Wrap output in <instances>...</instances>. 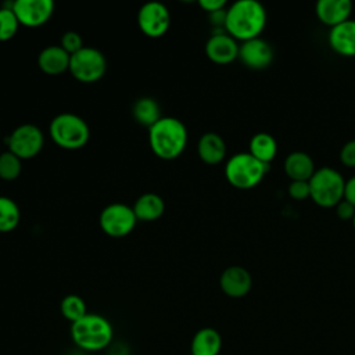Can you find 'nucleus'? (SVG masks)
Masks as SVG:
<instances>
[{
	"label": "nucleus",
	"mask_w": 355,
	"mask_h": 355,
	"mask_svg": "<svg viewBox=\"0 0 355 355\" xmlns=\"http://www.w3.org/2000/svg\"><path fill=\"white\" fill-rule=\"evenodd\" d=\"M266 10L257 0H237L226 10L225 31L239 40L259 37L266 26Z\"/></svg>",
	"instance_id": "nucleus-1"
},
{
	"label": "nucleus",
	"mask_w": 355,
	"mask_h": 355,
	"mask_svg": "<svg viewBox=\"0 0 355 355\" xmlns=\"http://www.w3.org/2000/svg\"><path fill=\"white\" fill-rule=\"evenodd\" d=\"M148 141L157 157L162 159H173L186 148L187 129L178 118L161 116V119L148 128Z\"/></svg>",
	"instance_id": "nucleus-2"
},
{
	"label": "nucleus",
	"mask_w": 355,
	"mask_h": 355,
	"mask_svg": "<svg viewBox=\"0 0 355 355\" xmlns=\"http://www.w3.org/2000/svg\"><path fill=\"white\" fill-rule=\"evenodd\" d=\"M112 326L101 315L86 313L82 319L71 324V337L80 349L94 352L101 351L112 341Z\"/></svg>",
	"instance_id": "nucleus-3"
},
{
	"label": "nucleus",
	"mask_w": 355,
	"mask_h": 355,
	"mask_svg": "<svg viewBox=\"0 0 355 355\" xmlns=\"http://www.w3.org/2000/svg\"><path fill=\"white\" fill-rule=\"evenodd\" d=\"M49 130L53 141L67 150L82 148L90 137V129L86 121L72 112L55 115L50 122Z\"/></svg>",
	"instance_id": "nucleus-4"
},
{
	"label": "nucleus",
	"mask_w": 355,
	"mask_h": 355,
	"mask_svg": "<svg viewBox=\"0 0 355 355\" xmlns=\"http://www.w3.org/2000/svg\"><path fill=\"white\" fill-rule=\"evenodd\" d=\"M269 165L258 161L250 153H237L232 155L225 165L227 182L240 190H248L261 183Z\"/></svg>",
	"instance_id": "nucleus-5"
},
{
	"label": "nucleus",
	"mask_w": 355,
	"mask_h": 355,
	"mask_svg": "<svg viewBox=\"0 0 355 355\" xmlns=\"http://www.w3.org/2000/svg\"><path fill=\"white\" fill-rule=\"evenodd\" d=\"M345 180L341 173L330 166L316 169L309 179L311 198L322 208L336 207L344 198Z\"/></svg>",
	"instance_id": "nucleus-6"
},
{
	"label": "nucleus",
	"mask_w": 355,
	"mask_h": 355,
	"mask_svg": "<svg viewBox=\"0 0 355 355\" xmlns=\"http://www.w3.org/2000/svg\"><path fill=\"white\" fill-rule=\"evenodd\" d=\"M68 71L79 82H96L101 79L107 71L105 55L98 49L83 46L79 51L71 55Z\"/></svg>",
	"instance_id": "nucleus-7"
},
{
	"label": "nucleus",
	"mask_w": 355,
	"mask_h": 355,
	"mask_svg": "<svg viewBox=\"0 0 355 355\" xmlns=\"http://www.w3.org/2000/svg\"><path fill=\"white\" fill-rule=\"evenodd\" d=\"M98 222L107 236L125 237L135 229L137 218L132 207L123 202H112L103 208Z\"/></svg>",
	"instance_id": "nucleus-8"
},
{
	"label": "nucleus",
	"mask_w": 355,
	"mask_h": 355,
	"mask_svg": "<svg viewBox=\"0 0 355 355\" xmlns=\"http://www.w3.org/2000/svg\"><path fill=\"white\" fill-rule=\"evenodd\" d=\"M8 150L14 153L21 159H28L36 157L43 144V132L33 123H22L17 126L7 137Z\"/></svg>",
	"instance_id": "nucleus-9"
},
{
	"label": "nucleus",
	"mask_w": 355,
	"mask_h": 355,
	"mask_svg": "<svg viewBox=\"0 0 355 355\" xmlns=\"http://www.w3.org/2000/svg\"><path fill=\"white\" fill-rule=\"evenodd\" d=\"M137 25L146 36L159 37L169 29V10L161 1L144 3L137 12Z\"/></svg>",
	"instance_id": "nucleus-10"
},
{
	"label": "nucleus",
	"mask_w": 355,
	"mask_h": 355,
	"mask_svg": "<svg viewBox=\"0 0 355 355\" xmlns=\"http://www.w3.org/2000/svg\"><path fill=\"white\" fill-rule=\"evenodd\" d=\"M12 11L19 25L36 28L53 15L54 3L53 0H14Z\"/></svg>",
	"instance_id": "nucleus-11"
},
{
	"label": "nucleus",
	"mask_w": 355,
	"mask_h": 355,
	"mask_svg": "<svg viewBox=\"0 0 355 355\" xmlns=\"http://www.w3.org/2000/svg\"><path fill=\"white\" fill-rule=\"evenodd\" d=\"M239 58L247 68L265 69L273 61V49L266 40L254 37L239 46Z\"/></svg>",
	"instance_id": "nucleus-12"
},
{
	"label": "nucleus",
	"mask_w": 355,
	"mask_h": 355,
	"mask_svg": "<svg viewBox=\"0 0 355 355\" xmlns=\"http://www.w3.org/2000/svg\"><path fill=\"white\" fill-rule=\"evenodd\" d=\"M207 57L216 64H229L239 58V44L226 32H216L205 43Z\"/></svg>",
	"instance_id": "nucleus-13"
},
{
	"label": "nucleus",
	"mask_w": 355,
	"mask_h": 355,
	"mask_svg": "<svg viewBox=\"0 0 355 355\" xmlns=\"http://www.w3.org/2000/svg\"><path fill=\"white\" fill-rule=\"evenodd\" d=\"M220 290L232 298H241L247 295L252 287V277L243 266H229L219 277Z\"/></svg>",
	"instance_id": "nucleus-14"
},
{
	"label": "nucleus",
	"mask_w": 355,
	"mask_h": 355,
	"mask_svg": "<svg viewBox=\"0 0 355 355\" xmlns=\"http://www.w3.org/2000/svg\"><path fill=\"white\" fill-rule=\"evenodd\" d=\"M330 49L343 57H355V19H347L329 33Z\"/></svg>",
	"instance_id": "nucleus-15"
},
{
	"label": "nucleus",
	"mask_w": 355,
	"mask_h": 355,
	"mask_svg": "<svg viewBox=\"0 0 355 355\" xmlns=\"http://www.w3.org/2000/svg\"><path fill=\"white\" fill-rule=\"evenodd\" d=\"M315 12L320 22L333 28L349 19L352 3L349 0H319L316 3Z\"/></svg>",
	"instance_id": "nucleus-16"
},
{
	"label": "nucleus",
	"mask_w": 355,
	"mask_h": 355,
	"mask_svg": "<svg viewBox=\"0 0 355 355\" xmlns=\"http://www.w3.org/2000/svg\"><path fill=\"white\" fill-rule=\"evenodd\" d=\"M69 60L71 55L60 44H50L39 53L37 65L49 75H58L69 68Z\"/></svg>",
	"instance_id": "nucleus-17"
},
{
	"label": "nucleus",
	"mask_w": 355,
	"mask_h": 355,
	"mask_svg": "<svg viewBox=\"0 0 355 355\" xmlns=\"http://www.w3.org/2000/svg\"><path fill=\"white\" fill-rule=\"evenodd\" d=\"M283 168L286 175L290 178V180H304V182H309V179L316 171L312 157L304 151L290 153L284 159Z\"/></svg>",
	"instance_id": "nucleus-18"
},
{
	"label": "nucleus",
	"mask_w": 355,
	"mask_h": 355,
	"mask_svg": "<svg viewBox=\"0 0 355 355\" xmlns=\"http://www.w3.org/2000/svg\"><path fill=\"white\" fill-rule=\"evenodd\" d=\"M197 153L205 164H219L226 155L225 140L215 132H207L198 139Z\"/></svg>",
	"instance_id": "nucleus-19"
},
{
	"label": "nucleus",
	"mask_w": 355,
	"mask_h": 355,
	"mask_svg": "<svg viewBox=\"0 0 355 355\" xmlns=\"http://www.w3.org/2000/svg\"><path fill=\"white\" fill-rule=\"evenodd\" d=\"M222 349V337L212 327L200 329L191 338V355H219Z\"/></svg>",
	"instance_id": "nucleus-20"
},
{
	"label": "nucleus",
	"mask_w": 355,
	"mask_h": 355,
	"mask_svg": "<svg viewBox=\"0 0 355 355\" xmlns=\"http://www.w3.org/2000/svg\"><path fill=\"white\" fill-rule=\"evenodd\" d=\"M133 212L137 220H155L165 211V202L161 196L155 193H144L133 204Z\"/></svg>",
	"instance_id": "nucleus-21"
},
{
	"label": "nucleus",
	"mask_w": 355,
	"mask_h": 355,
	"mask_svg": "<svg viewBox=\"0 0 355 355\" xmlns=\"http://www.w3.org/2000/svg\"><path fill=\"white\" fill-rule=\"evenodd\" d=\"M248 153L252 157H255L258 161L269 165L270 161H273L277 154V141L269 133H265V132L257 133L250 140Z\"/></svg>",
	"instance_id": "nucleus-22"
},
{
	"label": "nucleus",
	"mask_w": 355,
	"mask_h": 355,
	"mask_svg": "<svg viewBox=\"0 0 355 355\" xmlns=\"http://www.w3.org/2000/svg\"><path fill=\"white\" fill-rule=\"evenodd\" d=\"M132 114L136 122L147 128H151L158 119H161L159 104L153 97L137 98L133 104Z\"/></svg>",
	"instance_id": "nucleus-23"
},
{
	"label": "nucleus",
	"mask_w": 355,
	"mask_h": 355,
	"mask_svg": "<svg viewBox=\"0 0 355 355\" xmlns=\"http://www.w3.org/2000/svg\"><path fill=\"white\" fill-rule=\"evenodd\" d=\"M21 212L17 202L6 196H0V232L14 230L19 223Z\"/></svg>",
	"instance_id": "nucleus-24"
},
{
	"label": "nucleus",
	"mask_w": 355,
	"mask_h": 355,
	"mask_svg": "<svg viewBox=\"0 0 355 355\" xmlns=\"http://www.w3.org/2000/svg\"><path fill=\"white\" fill-rule=\"evenodd\" d=\"M60 309H61V313L62 316L72 323H75L76 320L82 319L86 313H87V309H86V304L83 301L82 297L76 295V294H68L65 295L62 300H61V304H60Z\"/></svg>",
	"instance_id": "nucleus-25"
},
{
	"label": "nucleus",
	"mask_w": 355,
	"mask_h": 355,
	"mask_svg": "<svg viewBox=\"0 0 355 355\" xmlns=\"http://www.w3.org/2000/svg\"><path fill=\"white\" fill-rule=\"evenodd\" d=\"M21 158H18L10 150L1 151L0 154V179L3 180H15L22 169Z\"/></svg>",
	"instance_id": "nucleus-26"
},
{
	"label": "nucleus",
	"mask_w": 355,
	"mask_h": 355,
	"mask_svg": "<svg viewBox=\"0 0 355 355\" xmlns=\"http://www.w3.org/2000/svg\"><path fill=\"white\" fill-rule=\"evenodd\" d=\"M19 22L12 11V1L0 8V42L11 39L18 31Z\"/></svg>",
	"instance_id": "nucleus-27"
},
{
	"label": "nucleus",
	"mask_w": 355,
	"mask_h": 355,
	"mask_svg": "<svg viewBox=\"0 0 355 355\" xmlns=\"http://www.w3.org/2000/svg\"><path fill=\"white\" fill-rule=\"evenodd\" d=\"M60 46L69 54H75L76 51H79L83 47V40L82 36L75 32V31H68L61 36V42Z\"/></svg>",
	"instance_id": "nucleus-28"
},
{
	"label": "nucleus",
	"mask_w": 355,
	"mask_h": 355,
	"mask_svg": "<svg viewBox=\"0 0 355 355\" xmlns=\"http://www.w3.org/2000/svg\"><path fill=\"white\" fill-rule=\"evenodd\" d=\"M288 194L291 198L301 201L306 200L311 197V190H309V182L304 180H291L288 184Z\"/></svg>",
	"instance_id": "nucleus-29"
},
{
	"label": "nucleus",
	"mask_w": 355,
	"mask_h": 355,
	"mask_svg": "<svg viewBox=\"0 0 355 355\" xmlns=\"http://www.w3.org/2000/svg\"><path fill=\"white\" fill-rule=\"evenodd\" d=\"M340 161L347 168H355V139L348 140L340 150Z\"/></svg>",
	"instance_id": "nucleus-30"
},
{
	"label": "nucleus",
	"mask_w": 355,
	"mask_h": 355,
	"mask_svg": "<svg viewBox=\"0 0 355 355\" xmlns=\"http://www.w3.org/2000/svg\"><path fill=\"white\" fill-rule=\"evenodd\" d=\"M336 214L341 220H352L354 215H355V207L348 202L347 200H341L337 205H336Z\"/></svg>",
	"instance_id": "nucleus-31"
},
{
	"label": "nucleus",
	"mask_w": 355,
	"mask_h": 355,
	"mask_svg": "<svg viewBox=\"0 0 355 355\" xmlns=\"http://www.w3.org/2000/svg\"><path fill=\"white\" fill-rule=\"evenodd\" d=\"M198 4L202 10L208 11L211 14V12L223 10L225 6H226V1L225 0H200Z\"/></svg>",
	"instance_id": "nucleus-32"
},
{
	"label": "nucleus",
	"mask_w": 355,
	"mask_h": 355,
	"mask_svg": "<svg viewBox=\"0 0 355 355\" xmlns=\"http://www.w3.org/2000/svg\"><path fill=\"white\" fill-rule=\"evenodd\" d=\"M344 200L351 202L355 207V175L345 180V187H344Z\"/></svg>",
	"instance_id": "nucleus-33"
},
{
	"label": "nucleus",
	"mask_w": 355,
	"mask_h": 355,
	"mask_svg": "<svg viewBox=\"0 0 355 355\" xmlns=\"http://www.w3.org/2000/svg\"><path fill=\"white\" fill-rule=\"evenodd\" d=\"M352 225H354V227H355V215H354V218H352Z\"/></svg>",
	"instance_id": "nucleus-34"
},
{
	"label": "nucleus",
	"mask_w": 355,
	"mask_h": 355,
	"mask_svg": "<svg viewBox=\"0 0 355 355\" xmlns=\"http://www.w3.org/2000/svg\"><path fill=\"white\" fill-rule=\"evenodd\" d=\"M0 154H1V151H0Z\"/></svg>",
	"instance_id": "nucleus-35"
}]
</instances>
